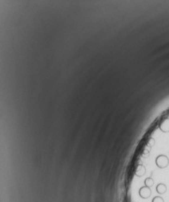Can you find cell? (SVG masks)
<instances>
[{
    "mask_svg": "<svg viewBox=\"0 0 169 202\" xmlns=\"http://www.w3.org/2000/svg\"><path fill=\"white\" fill-rule=\"evenodd\" d=\"M155 164L160 169H165L169 164L168 158L165 155H159L155 159Z\"/></svg>",
    "mask_w": 169,
    "mask_h": 202,
    "instance_id": "1",
    "label": "cell"
},
{
    "mask_svg": "<svg viewBox=\"0 0 169 202\" xmlns=\"http://www.w3.org/2000/svg\"><path fill=\"white\" fill-rule=\"evenodd\" d=\"M139 195L143 199H147L152 195V190L147 186H143L139 190Z\"/></svg>",
    "mask_w": 169,
    "mask_h": 202,
    "instance_id": "2",
    "label": "cell"
},
{
    "mask_svg": "<svg viewBox=\"0 0 169 202\" xmlns=\"http://www.w3.org/2000/svg\"><path fill=\"white\" fill-rule=\"evenodd\" d=\"M160 129L163 132H169V118L164 119L160 124Z\"/></svg>",
    "mask_w": 169,
    "mask_h": 202,
    "instance_id": "3",
    "label": "cell"
},
{
    "mask_svg": "<svg viewBox=\"0 0 169 202\" xmlns=\"http://www.w3.org/2000/svg\"><path fill=\"white\" fill-rule=\"evenodd\" d=\"M155 190H156V192H157L159 194H160V195L164 194L167 192L166 185H164L163 183H160V184H158L157 186H156Z\"/></svg>",
    "mask_w": 169,
    "mask_h": 202,
    "instance_id": "4",
    "label": "cell"
},
{
    "mask_svg": "<svg viewBox=\"0 0 169 202\" xmlns=\"http://www.w3.org/2000/svg\"><path fill=\"white\" fill-rule=\"evenodd\" d=\"M145 172H146V169H145V167H144V165H142V164H139L136 170V176L139 177H142V176H144V175L145 174Z\"/></svg>",
    "mask_w": 169,
    "mask_h": 202,
    "instance_id": "5",
    "label": "cell"
},
{
    "mask_svg": "<svg viewBox=\"0 0 169 202\" xmlns=\"http://www.w3.org/2000/svg\"><path fill=\"white\" fill-rule=\"evenodd\" d=\"M144 185H145V186L148 187V188H151L154 185V180L152 177H147V179L144 180Z\"/></svg>",
    "mask_w": 169,
    "mask_h": 202,
    "instance_id": "6",
    "label": "cell"
},
{
    "mask_svg": "<svg viewBox=\"0 0 169 202\" xmlns=\"http://www.w3.org/2000/svg\"><path fill=\"white\" fill-rule=\"evenodd\" d=\"M152 202H164V198L162 197H160V196H156L152 199Z\"/></svg>",
    "mask_w": 169,
    "mask_h": 202,
    "instance_id": "7",
    "label": "cell"
},
{
    "mask_svg": "<svg viewBox=\"0 0 169 202\" xmlns=\"http://www.w3.org/2000/svg\"><path fill=\"white\" fill-rule=\"evenodd\" d=\"M155 140H154V139H153V138H151V139H150L149 141H148V144H149V145H150V146H151V147L153 146V145H154V144H155Z\"/></svg>",
    "mask_w": 169,
    "mask_h": 202,
    "instance_id": "8",
    "label": "cell"
}]
</instances>
